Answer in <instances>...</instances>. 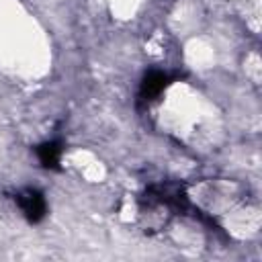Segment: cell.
<instances>
[{"mask_svg": "<svg viewBox=\"0 0 262 262\" xmlns=\"http://www.w3.org/2000/svg\"><path fill=\"white\" fill-rule=\"evenodd\" d=\"M37 158L45 168H57L61 160V143L59 141H45L37 147Z\"/></svg>", "mask_w": 262, "mask_h": 262, "instance_id": "obj_3", "label": "cell"}, {"mask_svg": "<svg viewBox=\"0 0 262 262\" xmlns=\"http://www.w3.org/2000/svg\"><path fill=\"white\" fill-rule=\"evenodd\" d=\"M16 203H18L20 213L25 215V219L31 221V223H39L47 213V203H45V199L39 190H33V188L20 190L16 194Z\"/></svg>", "mask_w": 262, "mask_h": 262, "instance_id": "obj_1", "label": "cell"}, {"mask_svg": "<svg viewBox=\"0 0 262 262\" xmlns=\"http://www.w3.org/2000/svg\"><path fill=\"white\" fill-rule=\"evenodd\" d=\"M168 82H170L168 74H164V72H160V70L147 72V74L143 76V80H141V86H139V98H141L143 102H149V100L158 98V96L164 92V88L168 86Z\"/></svg>", "mask_w": 262, "mask_h": 262, "instance_id": "obj_2", "label": "cell"}]
</instances>
